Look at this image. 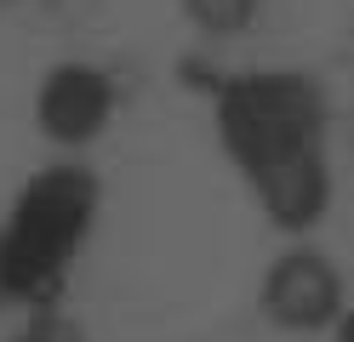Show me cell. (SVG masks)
<instances>
[{
    "mask_svg": "<svg viewBox=\"0 0 354 342\" xmlns=\"http://www.w3.org/2000/svg\"><path fill=\"white\" fill-rule=\"evenodd\" d=\"M223 143L280 222H315L326 205V103L308 75H240L223 103Z\"/></svg>",
    "mask_w": 354,
    "mask_h": 342,
    "instance_id": "obj_1",
    "label": "cell"
},
{
    "mask_svg": "<svg viewBox=\"0 0 354 342\" xmlns=\"http://www.w3.org/2000/svg\"><path fill=\"white\" fill-rule=\"evenodd\" d=\"M97 211V182L75 166L40 171L12 205V222L0 228V285L6 296H40L69 257L80 251Z\"/></svg>",
    "mask_w": 354,
    "mask_h": 342,
    "instance_id": "obj_2",
    "label": "cell"
},
{
    "mask_svg": "<svg viewBox=\"0 0 354 342\" xmlns=\"http://www.w3.org/2000/svg\"><path fill=\"white\" fill-rule=\"evenodd\" d=\"M263 308L286 331H326L343 319V280L320 251H286L263 280Z\"/></svg>",
    "mask_w": 354,
    "mask_h": 342,
    "instance_id": "obj_3",
    "label": "cell"
},
{
    "mask_svg": "<svg viewBox=\"0 0 354 342\" xmlns=\"http://www.w3.org/2000/svg\"><path fill=\"white\" fill-rule=\"evenodd\" d=\"M35 108H40L46 137H57V143H92V137L109 126V114H115V86H109L103 68L63 63V68L46 75Z\"/></svg>",
    "mask_w": 354,
    "mask_h": 342,
    "instance_id": "obj_4",
    "label": "cell"
},
{
    "mask_svg": "<svg viewBox=\"0 0 354 342\" xmlns=\"http://www.w3.org/2000/svg\"><path fill=\"white\" fill-rule=\"evenodd\" d=\"M189 12L212 35H234V29H246V23H252L257 0H189Z\"/></svg>",
    "mask_w": 354,
    "mask_h": 342,
    "instance_id": "obj_5",
    "label": "cell"
},
{
    "mask_svg": "<svg viewBox=\"0 0 354 342\" xmlns=\"http://www.w3.org/2000/svg\"><path fill=\"white\" fill-rule=\"evenodd\" d=\"M12 342H80L69 325H57V319H40V325H29V331H17Z\"/></svg>",
    "mask_w": 354,
    "mask_h": 342,
    "instance_id": "obj_6",
    "label": "cell"
},
{
    "mask_svg": "<svg viewBox=\"0 0 354 342\" xmlns=\"http://www.w3.org/2000/svg\"><path fill=\"white\" fill-rule=\"evenodd\" d=\"M343 342H354V319H348V325H343Z\"/></svg>",
    "mask_w": 354,
    "mask_h": 342,
    "instance_id": "obj_7",
    "label": "cell"
},
{
    "mask_svg": "<svg viewBox=\"0 0 354 342\" xmlns=\"http://www.w3.org/2000/svg\"><path fill=\"white\" fill-rule=\"evenodd\" d=\"M0 296H6V285H0Z\"/></svg>",
    "mask_w": 354,
    "mask_h": 342,
    "instance_id": "obj_8",
    "label": "cell"
}]
</instances>
